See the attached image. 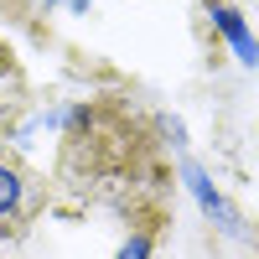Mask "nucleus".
I'll list each match as a JSON object with an SVG mask.
<instances>
[{
  "mask_svg": "<svg viewBox=\"0 0 259 259\" xmlns=\"http://www.w3.org/2000/svg\"><path fill=\"white\" fill-rule=\"evenodd\" d=\"M187 182H192V192H197V202H202V207H207V212H212V218H218L223 228H239V218H233V212L223 207V197H218V192L207 187V177H202L197 166H187Z\"/></svg>",
  "mask_w": 259,
  "mask_h": 259,
  "instance_id": "f257e3e1",
  "label": "nucleus"
},
{
  "mask_svg": "<svg viewBox=\"0 0 259 259\" xmlns=\"http://www.w3.org/2000/svg\"><path fill=\"white\" fill-rule=\"evenodd\" d=\"M212 16H218V26H223V31L233 36V47H239V57H244V62H254V57H259V47H254V36L244 31V21H239V11H228V6H218Z\"/></svg>",
  "mask_w": 259,
  "mask_h": 259,
  "instance_id": "f03ea898",
  "label": "nucleus"
},
{
  "mask_svg": "<svg viewBox=\"0 0 259 259\" xmlns=\"http://www.w3.org/2000/svg\"><path fill=\"white\" fill-rule=\"evenodd\" d=\"M16 202H21V177H16L11 166H0V223L16 212Z\"/></svg>",
  "mask_w": 259,
  "mask_h": 259,
  "instance_id": "7ed1b4c3",
  "label": "nucleus"
},
{
  "mask_svg": "<svg viewBox=\"0 0 259 259\" xmlns=\"http://www.w3.org/2000/svg\"><path fill=\"white\" fill-rule=\"evenodd\" d=\"M119 259H150V233H135V239L119 249Z\"/></svg>",
  "mask_w": 259,
  "mask_h": 259,
  "instance_id": "20e7f679",
  "label": "nucleus"
}]
</instances>
